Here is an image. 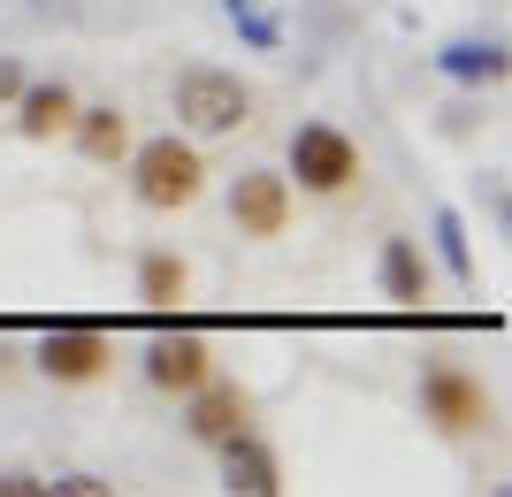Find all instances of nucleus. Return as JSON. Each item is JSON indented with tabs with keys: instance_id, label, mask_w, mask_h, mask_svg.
<instances>
[{
	"instance_id": "1",
	"label": "nucleus",
	"mask_w": 512,
	"mask_h": 497,
	"mask_svg": "<svg viewBox=\"0 0 512 497\" xmlns=\"http://www.w3.org/2000/svg\"><path fill=\"white\" fill-rule=\"evenodd\" d=\"M199 184H207V161H199V146H184V138H146L138 146V161H130V192H138V207H192Z\"/></svg>"
},
{
	"instance_id": "2",
	"label": "nucleus",
	"mask_w": 512,
	"mask_h": 497,
	"mask_svg": "<svg viewBox=\"0 0 512 497\" xmlns=\"http://www.w3.org/2000/svg\"><path fill=\"white\" fill-rule=\"evenodd\" d=\"M291 176H299L306 192H344L352 176H360V146L344 138L337 123H299L291 130Z\"/></svg>"
},
{
	"instance_id": "3",
	"label": "nucleus",
	"mask_w": 512,
	"mask_h": 497,
	"mask_svg": "<svg viewBox=\"0 0 512 497\" xmlns=\"http://www.w3.org/2000/svg\"><path fill=\"white\" fill-rule=\"evenodd\" d=\"M245 108H253L245 85L222 77V69H184V77H176V115H184L192 130H237Z\"/></svg>"
},
{
	"instance_id": "4",
	"label": "nucleus",
	"mask_w": 512,
	"mask_h": 497,
	"mask_svg": "<svg viewBox=\"0 0 512 497\" xmlns=\"http://www.w3.org/2000/svg\"><path fill=\"white\" fill-rule=\"evenodd\" d=\"M230 215L245 238H283V222H291V184L268 169H245L237 176V192H230Z\"/></svg>"
},
{
	"instance_id": "5",
	"label": "nucleus",
	"mask_w": 512,
	"mask_h": 497,
	"mask_svg": "<svg viewBox=\"0 0 512 497\" xmlns=\"http://www.w3.org/2000/svg\"><path fill=\"white\" fill-rule=\"evenodd\" d=\"M184 398H192V436L199 444H230V436L253 429V398L237 383H199V390H184Z\"/></svg>"
},
{
	"instance_id": "6",
	"label": "nucleus",
	"mask_w": 512,
	"mask_h": 497,
	"mask_svg": "<svg viewBox=\"0 0 512 497\" xmlns=\"http://www.w3.org/2000/svg\"><path fill=\"white\" fill-rule=\"evenodd\" d=\"M107 360H115V352H107L100 329H54L39 345V368L54 375V383H92V375H107Z\"/></svg>"
},
{
	"instance_id": "7",
	"label": "nucleus",
	"mask_w": 512,
	"mask_h": 497,
	"mask_svg": "<svg viewBox=\"0 0 512 497\" xmlns=\"http://www.w3.org/2000/svg\"><path fill=\"white\" fill-rule=\"evenodd\" d=\"M214 452H222V482H230V490H245V497H276V490H283L276 452H268L253 429L230 436V444H214Z\"/></svg>"
},
{
	"instance_id": "8",
	"label": "nucleus",
	"mask_w": 512,
	"mask_h": 497,
	"mask_svg": "<svg viewBox=\"0 0 512 497\" xmlns=\"http://www.w3.org/2000/svg\"><path fill=\"white\" fill-rule=\"evenodd\" d=\"M146 375H153L161 390H199L214 368H207V345H199V337H153Z\"/></svg>"
},
{
	"instance_id": "9",
	"label": "nucleus",
	"mask_w": 512,
	"mask_h": 497,
	"mask_svg": "<svg viewBox=\"0 0 512 497\" xmlns=\"http://www.w3.org/2000/svg\"><path fill=\"white\" fill-rule=\"evenodd\" d=\"M428 413H436L444 429H482V421H490V398H482L459 368H436L428 375Z\"/></svg>"
},
{
	"instance_id": "10",
	"label": "nucleus",
	"mask_w": 512,
	"mask_h": 497,
	"mask_svg": "<svg viewBox=\"0 0 512 497\" xmlns=\"http://www.w3.org/2000/svg\"><path fill=\"white\" fill-rule=\"evenodd\" d=\"M69 130H77V153H85V161H123L130 153V123H123V108H77L69 115Z\"/></svg>"
},
{
	"instance_id": "11",
	"label": "nucleus",
	"mask_w": 512,
	"mask_h": 497,
	"mask_svg": "<svg viewBox=\"0 0 512 497\" xmlns=\"http://www.w3.org/2000/svg\"><path fill=\"white\" fill-rule=\"evenodd\" d=\"M69 115H77V92L69 85H31L16 123H23V138H54V130H69Z\"/></svg>"
},
{
	"instance_id": "12",
	"label": "nucleus",
	"mask_w": 512,
	"mask_h": 497,
	"mask_svg": "<svg viewBox=\"0 0 512 497\" xmlns=\"http://www.w3.org/2000/svg\"><path fill=\"white\" fill-rule=\"evenodd\" d=\"M383 291H390L398 306H421V299H428V268H421V253H413L406 238L383 245Z\"/></svg>"
},
{
	"instance_id": "13",
	"label": "nucleus",
	"mask_w": 512,
	"mask_h": 497,
	"mask_svg": "<svg viewBox=\"0 0 512 497\" xmlns=\"http://www.w3.org/2000/svg\"><path fill=\"white\" fill-rule=\"evenodd\" d=\"M138 299L146 306H176L184 299V260L176 253H146L138 260Z\"/></svg>"
},
{
	"instance_id": "14",
	"label": "nucleus",
	"mask_w": 512,
	"mask_h": 497,
	"mask_svg": "<svg viewBox=\"0 0 512 497\" xmlns=\"http://www.w3.org/2000/svg\"><path fill=\"white\" fill-rule=\"evenodd\" d=\"M46 482H31V475H0V497H39Z\"/></svg>"
},
{
	"instance_id": "15",
	"label": "nucleus",
	"mask_w": 512,
	"mask_h": 497,
	"mask_svg": "<svg viewBox=\"0 0 512 497\" xmlns=\"http://www.w3.org/2000/svg\"><path fill=\"white\" fill-rule=\"evenodd\" d=\"M23 92V77H16V62H0V100H16Z\"/></svg>"
}]
</instances>
